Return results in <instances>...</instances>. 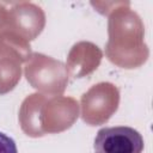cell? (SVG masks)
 <instances>
[{
	"mask_svg": "<svg viewBox=\"0 0 153 153\" xmlns=\"http://www.w3.org/2000/svg\"><path fill=\"white\" fill-rule=\"evenodd\" d=\"M0 153H18L16 141L2 131H0Z\"/></svg>",
	"mask_w": 153,
	"mask_h": 153,
	"instance_id": "2",
	"label": "cell"
},
{
	"mask_svg": "<svg viewBox=\"0 0 153 153\" xmlns=\"http://www.w3.org/2000/svg\"><path fill=\"white\" fill-rule=\"evenodd\" d=\"M93 147L96 153H141L143 137L128 126L105 127L98 130Z\"/></svg>",
	"mask_w": 153,
	"mask_h": 153,
	"instance_id": "1",
	"label": "cell"
}]
</instances>
